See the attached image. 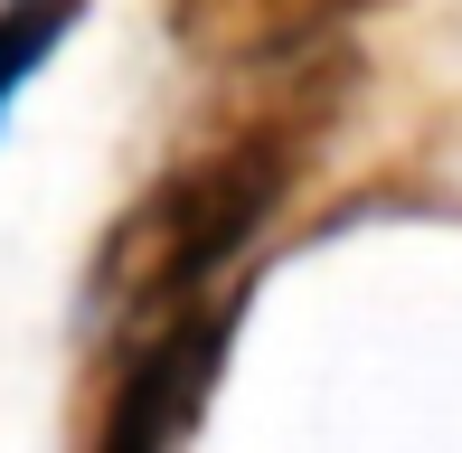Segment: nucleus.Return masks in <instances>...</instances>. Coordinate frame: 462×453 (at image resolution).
Listing matches in <instances>:
<instances>
[{"mask_svg":"<svg viewBox=\"0 0 462 453\" xmlns=\"http://www.w3.org/2000/svg\"><path fill=\"white\" fill-rule=\"evenodd\" d=\"M226 331H236V302H217V293L180 302V312H161V321H142V340L123 349V368H114L95 453H180L189 416H199L208 387H217Z\"/></svg>","mask_w":462,"mask_h":453,"instance_id":"f03ea898","label":"nucleus"},{"mask_svg":"<svg viewBox=\"0 0 462 453\" xmlns=\"http://www.w3.org/2000/svg\"><path fill=\"white\" fill-rule=\"evenodd\" d=\"M349 105V57H292V67H264V95L236 123L199 142L189 161L152 180L95 245V302L123 321H161L180 302H208V283L283 217L292 180L311 171L321 133Z\"/></svg>","mask_w":462,"mask_h":453,"instance_id":"f257e3e1","label":"nucleus"},{"mask_svg":"<svg viewBox=\"0 0 462 453\" xmlns=\"http://www.w3.org/2000/svg\"><path fill=\"white\" fill-rule=\"evenodd\" d=\"M368 10H387V0H161L171 38L217 76H264V67H292V57H321Z\"/></svg>","mask_w":462,"mask_h":453,"instance_id":"7ed1b4c3","label":"nucleus"},{"mask_svg":"<svg viewBox=\"0 0 462 453\" xmlns=\"http://www.w3.org/2000/svg\"><path fill=\"white\" fill-rule=\"evenodd\" d=\"M76 10H86V0H0V123L29 95V76L57 57V38L76 29Z\"/></svg>","mask_w":462,"mask_h":453,"instance_id":"20e7f679","label":"nucleus"}]
</instances>
